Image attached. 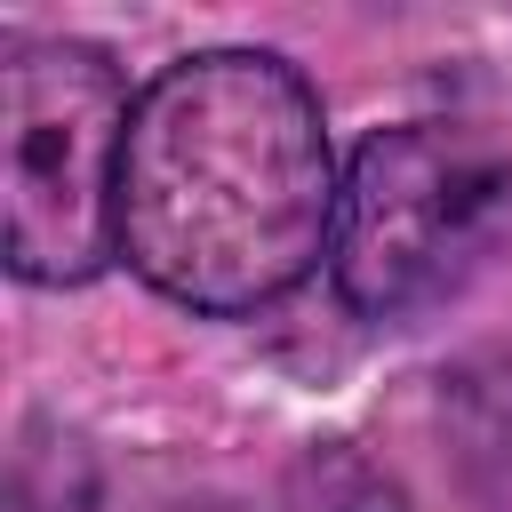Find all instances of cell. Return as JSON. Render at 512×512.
<instances>
[{"label": "cell", "mask_w": 512, "mask_h": 512, "mask_svg": "<svg viewBox=\"0 0 512 512\" xmlns=\"http://www.w3.org/2000/svg\"><path fill=\"white\" fill-rule=\"evenodd\" d=\"M128 80L88 40L0 48V248L16 280L72 288L120 248V168H128Z\"/></svg>", "instance_id": "2"}, {"label": "cell", "mask_w": 512, "mask_h": 512, "mask_svg": "<svg viewBox=\"0 0 512 512\" xmlns=\"http://www.w3.org/2000/svg\"><path fill=\"white\" fill-rule=\"evenodd\" d=\"M336 192L304 72L272 48H200L136 96L120 248L192 312H256L328 256Z\"/></svg>", "instance_id": "1"}, {"label": "cell", "mask_w": 512, "mask_h": 512, "mask_svg": "<svg viewBox=\"0 0 512 512\" xmlns=\"http://www.w3.org/2000/svg\"><path fill=\"white\" fill-rule=\"evenodd\" d=\"M512 240V152L464 120L376 128L336 192V288L368 320L448 304Z\"/></svg>", "instance_id": "3"}]
</instances>
